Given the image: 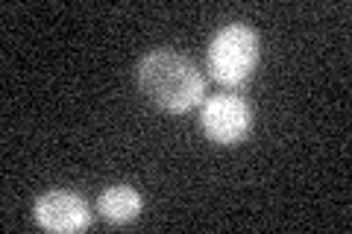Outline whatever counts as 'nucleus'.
Masks as SVG:
<instances>
[{
  "label": "nucleus",
  "mask_w": 352,
  "mask_h": 234,
  "mask_svg": "<svg viewBox=\"0 0 352 234\" xmlns=\"http://www.w3.org/2000/svg\"><path fill=\"white\" fill-rule=\"evenodd\" d=\"M138 85L164 111H191L206 91L200 68L173 50L147 53L138 65Z\"/></svg>",
  "instance_id": "obj_1"
},
{
  "label": "nucleus",
  "mask_w": 352,
  "mask_h": 234,
  "mask_svg": "<svg viewBox=\"0 0 352 234\" xmlns=\"http://www.w3.org/2000/svg\"><path fill=\"white\" fill-rule=\"evenodd\" d=\"M208 73L220 85H244L258 65V36L250 24H232L220 27L208 44Z\"/></svg>",
  "instance_id": "obj_2"
},
{
  "label": "nucleus",
  "mask_w": 352,
  "mask_h": 234,
  "mask_svg": "<svg viewBox=\"0 0 352 234\" xmlns=\"http://www.w3.org/2000/svg\"><path fill=\"white\" fill-rule=\"evenodd\" d=\"M200 126L206 138L220 147H235L252 129V108L238 94H214L200 111Z\"/></svg>",
  "instance_id": "obj_3"
},
{
  "label": "nucleus",
  "mask_w": 352,
  "mask_h": 234,
  "mask_svg": "<svg viewBox=\"0 0 352 234\" xmlns=\"http://www.w3.org/2000/svg\"><path fill=\"white\" fill-rule=\"evenodd\" d=\"M32 217L47 231H82L91 226V208L71 191H47L36 199Z\"/></svg>",
  "instance_id": "obj_4"
},
{
  "label": "nucleus",
  "mask_w": 352,
  "mask_h": 234,
  "mask_svg": "<svg viewBox=\"0 0 352 234\" xmlns=\"http://www.w3.org/2000/svg\"><path fill=\"white\" fill-rule=\"evenodd\" d=\"M141 205H144V199L129 185H112L97 196V211H100L109 222H118V226L135 220L141 214Z\"/></svg>",
  "instance_id": "obj_5"
}]
</instances>
